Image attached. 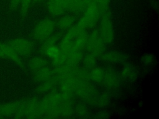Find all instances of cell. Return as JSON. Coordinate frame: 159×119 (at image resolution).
I'll use <instances>...</instances> for the list:
<instances>
[{
	"label": "cell",
	"mask_w": 159,
	"mask_h": 119,
	"mask_svg": "<svg viewBox=\"0 0 159 119\" xmlns=\"http://www.w3.org/2000/svg\"><path fill=\"white\" fill-rule=\"evenodd\" d=\"M99 33L106 45L112 43L114 39V30L112 21L109 12L107 11L102 12L100 15V24Z\"/></svg>",
	"instance_id": "2"
},
{
	"label": "cell",
	"mask_w": 159,
	"mask_h": 119,
	"mask_svg": "<svg viewBox=\"0 0 159 119\" xmlns=\"http://www.w3.org/2000/svg\"><path fill=\"white\" fill-rule=\"evenodd\" d=\"M73 76L78 82L89 81V69L84 66H74L73 69Z\"/></svg>",
	"instance_id": "16"
},
{
	"label": "cell",
	"mask_w": 159,
	"mask_h": 119,
	"mask_svg": "<svg viewBox=\"0 0 159 119\" xmlns=\"http://www.w3.org/2000/svg\"><path fill=\"white\" fill-rule=\"evenodd\" d=\"M75 20V17L72 15H66L60 17L57 22V26L61 30H66L70 29L73 26Z\"/></svg>",
	"instance_id": "23"
},
{
	"label": "cell",
	"mask_w": 159,
	"mask_h": 119,
	"mask_svg": "<svg viewBox=\"0 0 159 119\" xmlns=\"http://www.w3.org/2000/svg\"><path fill=\"white\" fill-rule=\"evenodd\" d=\"M35 1H36V2H40V1H42V0H34Z\"/></svg>",
	"instance_id": "34"
},
{
	"label": "cell",
	"mask_w": 159,
	"mask_h": 119,
	"mask_svg": "<svg viewBox=\"0 0 159 119\" xmlns=\"http://www.w3.org/2000/svg\"><path fill=\"white\" fill-rule=\"evenodd\" d=\"M73 66L65 63L63 64L55 66L53 69V73L60 79V80H61L66 77L73 75Z\"/></svg>",
	"instance_id": "15"
},
{
	"label": "cell",
	"mask_w": 159,
	"mask_h": 119,
	"mask_svg": "<svg viewBox=\"0 0 159 119\" xmlns=\"http://www.w3.org/2000/svg\"><path fill=\"white\" fill-rule=\"evenodd\" d=\"M101 12L98 6L92 0L85 8L83 15L80 18L77 25L83 30L94 27L100 19Z\"/></svg>",
	"instance_id": "1"
},
{
	"label": "cell",
	"mask_w": 159,
	"mask_h": 119,
	"mask_svg": "<svg viewBox=\"0 0 159 119\" xmlns=\"http://www.w3.org/2000/svg\"><path fill=\"white\" fill-rule=\"evenodd\" d=\"M96 91L95 86L89 81L78 82L75 90V94L86 100Z\"/></svg>",
	"instance_id": "7"
},
{
	"label": "cell",
	"mask_w": 159,
	"mask_h": 119,
	"mask_svg": "<svg viewBox=\"0 0 159 119\" xmlns=\"http://www.w3.org/2000/svg\"><path fill=\"white\" fill-rule=\"evenodd\" d=\"M66 58L67 56L60 53L59 54V55L55 59L52 60L51 61V63L53 66H58L61 64H63L65 63H66Z\"/></svg>",
	"instance_id": "30"
},
{
	"label": "cell",
	"mask_w": 159,
	"mask_h": 119,
	"mask_svg": "<svg viewBox=\"0 0 159 119\" xmlns=\"http://www.w3.org/2000/svg\"><path fill=\"white\" fill-rule=\"evenodd\" d=\"M61 99L62 97L60 92L50 91V93L43 98L42 101H41V107L43 114V116L48 111L58 107Z\"/></svg>",
	"instance_id": "6"
},
{
	"label": "cell",
	"mask_w": 159,
	"mask_h": 119,
	"mask_svg": "<svg viewBox=\"0 0 159 119\" xmlns=\"http://www.w3.org/2000/svg\"><path fill=\"white\" fill-rule=\"evenodd\" d=\"M73 40L68 39L65 37L61 38L59 45L58 46L60 50V53L68 56L70 53L73 50Z\"/></svg>",
	"instance_id": "22"
},
{
	"label": "cell",
	"mask_w": 159,
	"mask_h": 119,
	"mask_svg": "<svg viewBox=\"0 0 159 119\" xmlns=\"http://www.w3.org/2000/svg\"><path fill=\"white\" fill-rule=\"evenodd\" d=\"M74 112L79 117H86L89 115V110L84 104H78L74 106Z\"/></svg>",
	"instance_id": "27"
},
{
	"label": "cell",
	"mask_w": 159,
	"mask_h": 119,
	"mask_svg": "<svg viewBox=\"0 0 159 119\" xmlns=\"http://www.w3.org/2000/svg\"><path fill=\"white\" fill-rule=\"evenodd\" d=\"M14 45L16 50L23 55H27L32 50V44L26 40H17Z\"/></svg>",
	"instance_id": "18"
},
{
	"label": "cell",
	"mask_w": 159,
	"mask_h": 119,
	"mask_svg": "<svg viewBox=\"0 0 159 119\" xmlns=\"http://www.w3.org/2000/svg\"><path fill=\"white\" fill-rule=\"evenodd\" d=\"M67 9L64 0H50L48 3V10L54 17L59 16Z\"/></svg>",
	"instance_id": "11"
},
{
	"label": "cell",
	"mask_w": 159,
	"mask_h": 119,
	"mask_svg": "<svg viewBox=\"0 0 159 119\" xmlns=\"http://www.w3.org/2000/svg\"><path fill=\"white\" fill-rule=\"evenodd\" d=\"M83 56L82 50H73L68 55L66 63L73 67L76 66L82 61Z\"/></svg>",
	"instance_id": "17"
},
{
	"label": "cell",
	"mask_w": 159,
	"mask_h": 119,
	"mask_svg": "<svg viewBox=\"0 0 159 119\" xmlns=\"http://www.w3.org/2000/svg\"><path fill=\"white\" fill-rule=\"evenodd\" d=\"M78 82V81L73 75L61 79L59 82L60 92L61 94L74 95L75 90Z\"/></svg>",
	"instance_id": "8"
},
{
	"label": "cell",
	"mask_w": 159,
	"mask_h": 119,
	"mask_svg": "<svg viewBox=\"0 0 159 119\" xmlns=\"http://www.w3.org/2000/svg\"><path fill=\"white\" fill-rule=\"evenodd\" d=\"M59 54H60V50L58 46L56 45H53L48 48L46 50L44 55L48 56L51 60H53L56 58L59 55Z\"/></svg>",
	"instance_id": "28"
},
{
	"label": "cell",
	"mask_w": 159,
	"mask_h": 119,
	"mask_svg": "<svg viewBox=\"0 0 159 119\" xmlns=\"http://www.w3.org/2000/svg\"><path fill=\"white\" fill-rule=\"evenodd\" d=\"M138 73L135 68L130 63H124L120 71V78L126 81H133L137 78Z\"/></svg>",
	"instance_id": "10"
},
{
	"label": "cell",
	"mask_w": 159,
	"mask_h": 119,
	"mask_svg": "<svg viewBox=\"0 0 159 119\" xmlns=\"http://www.w3.org/2000/svg\"><path fill=\"white\" fill-rule=\"evenodd\" d=\"M47 65V61L44 58L40 56L34 57L30 63V66L34 71H35L42 67L46 66Z\"/></svg>",
	"instance_id": "25"
},
{
	"label": "cell",
	"mask_w": 159,
	"mask_h": 119,
	"mask_svg": "<svg viewBox=\"0 0 159 119\" xmlns=\"http://www.w3.org/2000/svg\"><path fill=\"white\" fill-rule=\"evenodd\" d=\"M53 74V70L46 66L34 71V78L36 81L41 83L49 79Z\"/></svg>",
	"instance_id": "19"
},
{
	"label": "cell",
	"mask_w": 159,
	"mask_h": 119,
	"mask_svg": "<svg viewBox=\"0 0 159 119\" xmlns=\"http://www.w3.org/2000/svg\"><path fill=\"white\" fill-rule=\"evenodd\" d=\"M55 29V22L50 18L40 20L35 26L33 31L34 38L39 41H43L54 32Z\"/></svg>",
	"instance_id": "4"
},
{
	"label": "cell",
	"mask_w": 159,
	"mask_h": 119,
	"mask_svg": "<svg viewBox=\"0 0 159 119\" xmlns=\"http://www.w3.org/2000/svg\"><path fill=\"white\" fill-rule=\"evenodd\" d=\"M120 79L119 73L112 68L108 67L104 69V76L101 84L107 90H114L119 86Z\"/></svg>",
	"instance_id": "5"
},
{
	"label": "cell",
	"mask_w": 159,
	"mask_h": 119,
	"mask_svg": "<svg viewBox=\"0 0 159 119\" xmlns=\"http://www.w3.org/2000/svg\"><path fill=\"white\" fill-rule=\"evenodd\" d=\"M27 112L30 118L43 117V111L41 102L35 99L32 100L27 106Z\"/></svg>",
	"instance_id": "12"
},
{
	"label": "cell",
	"mask_w": 159,
	"mask_h": 119,
	"mask_svg": "<svg viewBox=\"0 0 159 119\" xmlns=\"http://www.w3.org/2000/svg\"><path fill=\"white\" fill-rule=\"evenodd\" d=\"M21 1H22L21 13L22 15H25L30 6L31 0H21Z\"/></svg>",
	"instance_id": "32"
},
{
	"label": "cell",
	"mask_w": 159,
	"mask_h": 119,
	"mask_svg": "<svg viewBox=\"0 0 159 119\" xmlns=\"http://www.w3.org/2000/svg\"><path fill=\"white\" fill-rule=\"evenodd\" d=\"M141 61L142 63L145 65H150L154 61V56L152 54H145L142 56L141 58Z\"/></svg>",
	"instance_id": "31"
},
{
	"label": "cell",
	"mask_w": 159,
	"mask_h": 119,
	"mask_svg": "<svg viewBox=\"0 0 159 119\" xmlns=\"http://www.w3.org/2000/svg\"><path fill=\"white\" fill-rule=\"evenodd\" d=\"M21 0H11V4L13 7H16Z\"/></svg>",
	"instance_id": "33"
},
{
	"label": "cell",
	"mask_w": 159,
	"mask_h": 119,
	"mask_svg": "<svg viewBox=\"0 0 159 119\" xmlns=\"http://www.w3.org/2000/svg\"><path fill=\"white\" fill-rule=\"evenodd\" d=\"M98 7L101 14L107 11L109 0H92Z\"/></svg>",
	"instance_id": "29"
},
{
	"label": "cell",
	"mask_w": 159,
	"mask_h": 119,
	"mask_svg": "<svg viewBox=\"0 0 159 119\" xmlns=\"http://www.w3.org/2000/svg\"><path fill=\"white\" fill-rule=\"evenodd\" d=\"M104 69L101 66H94L89 69V81L101 84L104 79Z\"/></svg>",
	"instance_id": "14"
},
{
	"label": "cell",
	"mask_w": 159,
	"mask_h": 119,
	"mask_svg": "<svg viewBox=\"0 0 159 119\" xmlns=\"http://www.w3.org/2000/svg\"><path fill=\"white\" fill-rule=\"evenodd\" d=\"M60 79L54 74L47 80L41 82V84L37 87L39 93H45L51 91L55 86L59 84Z\"/></svg>",
	"instance_id": "13"
},
{
	"label": "cell",
	"mask_w": 159,
	"mask_h": 119,
	"mask_svg": "<svg viewBox=\"0 0 159 119\" xmlns=\"http://www.w3.org/2000/svg\"><path fill=\"white\" fill-rule=\"evenodd\" d=\"M101 61L108 63H123L127 60V55L122 52L117 51H108L104 52L100 56Z\"/></svg>",
	"instance_id": "9"
},
{
	"label": "cell",
	"mask_w": 159,
	"mask_h": 119,
	"mask_svg": "<svg viewBox=\"0 0 159 119\" xmlns=\"http://www.w3.org/2000/svg\"><path fill=\"white\" fill-rule=\"evenodd\" d=\"M85 48L88 53L99 57L106 50V44L101 39L98 30H93L88 34V38Z\"/></svg>",
	"instance_id": "3"
},
{
	"label": "cell",
	"mask_w": 159,
	"mask_h": 119,
	"mask_svg": "<svg viewBox=\"0 0 159 119\" xmlns=\"http://www.w3.org/2000/svg\"><path fill=\"white\" fill-rule=\"evenodd\" d=\"M111 100L110 94L107 91L98 92L96 101V105L104 107L109 105Z\"/></svg>",
	"instance_id": "24"
},
{
	"label": "cell",
	"mask_w": 159,
	"mask_h": 119,
	"mask_svg": "<svg viewBox=\"0 0 159 119\" xmlns=\"http://www.w3.org/2000/svg\"><path fill=\"white\" fill-rule=\"evenodd\" d=\"M96 59H97V57L95 55H94L92 53H88L86 55L83 56V58L82 60L83 66H84L85 68L89 69L92 68L96 65Z\"/></svg>",
	"instance_id": "26"
},
{
	"label": "cell",
	"mask_w": 159,
	"mask_h": 119,
	"mask_svg": "<svg viewBox=\"0 0 159 119\" xmlns=\"http://www.w3.org/2000/svg\"><path fill=\"white\" fill-rule=\"evenodd\" d=\"M88 38V33L86 31H84L78 35L73 41V50H82L85 48L87 40Z\"/></svg>",
	"instance_id": "21"
},
{
	"label": "cell",
	"mask_w": 159,
	"mask_h": 119,
	"mask_svg": "<svg viewBox=\"0 0 159 119\" xmlns=\"http://www.w3.org/2000/svg\"><path fill=\"white\" fill-rule=\"evenodd\" d=\"M61 34L56 33L55 35H51L47 38L43 40L42 44L40 47V52L42 55H45V52L46 50L53 45H55L57 42L61 39Z\"/></svg>",
	"instance_id": "20"
}]
</instances>
